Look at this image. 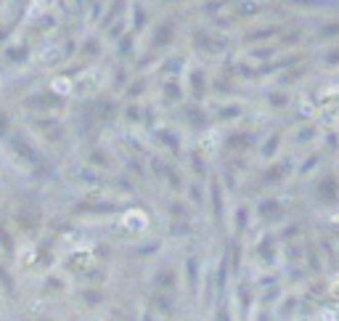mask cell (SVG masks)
<instances>
[{
	"label": "cell",
	"mask_w": 339,
	"mask_h": 321,
	"mask_svg": "<svg viewBox=\"0 0 339 321\" xmlns=\"http://www.w3.org/2000/svg\"><path fill=\"white\" fill-rule=\"evenodd\" d=\"M11 149H14L19 157H21V162H27L29 168H34V170H43L45 168V159L40 157V151L34 149L29 141L21 136V133H16V136H11Z\"/></svg>",
	"instance_id": "obj_1"
},
{
	"label": "cell",
	"mask_w": 339,
	"mask_h": 321,
	"mask_svg": "<svg viewBox=\"0 0 339 321\" xmlns=\"http://www.w3.org/2000/svg\"><path fill=\"white\" fill-rule=\"evenodd\" d=\"M24 106L27 109H58V106H64V96H58L53 90H40L34 96H27Z\"/></svg>",
	"instance_id": "obj_2"
},
{
	"label": "cell",
	"mask_w": 339,
	"mask_h": 321,
	"mask_svg": "<svg viewBox=\"0 0 339 321\" xmlns=\"http://www.w3.org/2000/svg\"><path fill=\"white\" fill-rule=\"evenodd\" d=\"M172 40H175V27L167 24V21L157 24L154 32H151V48H167Z\"/></svg>",
	"instance_id": "obj_3"
},
{
	"label": "cell",
	"mask_w": 339,
	"mask_h": 321,
	"mask_svg": "<svg viewBox=\"0 0 339 321\" xmlns=\"http://www.w3.org/2000/svg\"><path fill=\"white\" fill-rule=\"evenodd\" d=\"M90 106H93V114H96L98 122H111L117 117V104L111 99H98V101H93Z\"/></svg>",
	"instance_id": "obj_4"
},
{
	"label": "cell",
	"mask_w": 339,
	"mask_h": 321,
	"mask_svg": "<svg viewBox=\"0 0 339 321\" xmlns=\"http://www.w3.org/2000/svg\"><path fill=\"white\" fill-rule=\"evenodd\" d=\"M189 88H191V99L194 101H202V96H204V75L199 72V69H191Z\"/></svg>",
	"instance_id": "obj_5"
},
{
	"label": "cell",
	"mask_w": 339,
	"mask_h": 321,
	"mask_svg": "<svg viewBox=\"0 0 339 321\" xmlns=\"http://www.w3.org/2000/svg\"><path fill=\"white\" fill-rule=\"evenodd\" d=\"M154 284H157V290H162V292L172 290L175 287V273L170 268H159L157 276H154Z\"/></svg>",
	"instance_id": "obj_6"
},
{
	"label": "cell",
	"mask_w": 339,
	"mask_h": 321,
	"mask_svg": "<svg viewBox=\"0 0 339 321\" xmlns=\"http://www.w3.org/2000/svg\"><path fill=\"white\" fill-rule=\"evenodd\" d=\"M0 247H3V252L8 255V258H14V252H16V242H14V236H11V231H8V226L0 220Z\"/></svg>",
	"instance_id": "obj_7"
},
{
	"label": "cell",
	"mask_w": 339,
	"mask_h": 321,
	"mask_svg": "<svg viewBox=\"0 0 339 321\" xmlns=\"http://www.w3.org/2000/svg\"><path fill=\"white\" fill-rule=\"evenodd\" d=\"M157 144H159V146H165V149H170L172 154L180 149V144H178V136H175L172 130H159V133H157Z\"/></svg>",
	"instance_id": "obj_8"
},
{
	"label": "cell",
	"mask_w": 339,
	"mask_h": 321,
	"mask_svg": "<svg viewBox=\"0 0 339 321\" xmlns=\"http://www.w3.org/2000/svg\"><path fill=\"white\" fill-rule=\"evenodd\" d=\"M80 56H85V58H98V56H101V40H98V38H88L83 45H80Z\"/></svg>",
	"instance_id": "obj_9"
},
{
	"label": "cell",
	"mask_w": 339,
	"mask_h": 321,
	"mask_svg": "<svg viewBox=\"0 0 339 321\" xmlns=\"http://www.w3.org/2000/svg\"><path fill=\"white\" fill-rule=\"evenodd\" d=\"M146 24H148V14H146V8L135 3V6H133V32L138 35V32H141Z\"/></svg>",
	"instance_id": "obj_10"
},
{
	"label": "cell",
	"mask_w": 339,
	"mask_h": 321,
	"mask_svg": "<svg viewBox=\"0 0 339 321\" xmlns=\"http://www.w3.org/2000/svg\"><path fill=\"white\" fill-rule=\"evenodd\" d=\"M146 88H148V80H146V77H135L130 85L125 88V99H138Z\"/></svg>",
	"instance_id": "obj_11"
},
{
	"label": "cell",
	"mask_w": 339,
	"mask_h": 321,
	"mask_svg": "<svg viewBox=\"0 0 339 321\" xmlns=\"http://www.w3.org/2000/svg\"><path fill=\"white\" fill-rule=\"evenodd\" d=\"M88 162L93 165V168H111V157H109L103 149H93L90 157H88Z\"/></svg>",
	"instance_id": "obj_12"
},
{
	"label": "cell",
	"mask_w": 339,
	"mask_h": 321,
	"mask_svg": "<svg viewBox=\"0 0 339 321\" xmlns=\"http://www.w3.org/2000/svg\"><path fill=\"white\" fill-rule=\"evenodd\" d=\"M185 122H189L191 127H204L207 114L199 109V106H194V109H185Z\"/></svg>",
	"instance_id": "obj_13"
},
{
	"label": "cell",
	"mask_w": 339,
	"mask_h": 321,
	"mask_svg": "<svg viewBox=\"0 0 339 321\" xmlns=\"http://www.w3.org/2000/svg\"><path fill=\"white\" fill-rule=\"evenodd\" d=\"M0 290H3L6 295H14L16 290V284H14V276H11V271L0 263Z\"/></svg>",
	"instance_id": "obj_14"
},
{
	"label": "cell",
	"mask_w": 339,
	"mask_h": 321,
	"mask_svg": "<svg viewBox=\"0 0 339 321\" xmlns=\"http://www.w3.org/2000/svg\"><path fill=\"white\" fill-rule=\"evenodd\" d=\"M16 223H19V229H24L27 234L29 231H34V226H37V215H32V212H19V215H16Z\"/></svg>",
	"instance_id": "obj_15"
},
{
	"label": "cell",
	"mask_w": 339,
	"mask_h": 321,
	"mask_svg": "<svg viewBox=\"0 0 339 321\" xmlns=\"http://www.w3.org/2000/svg\"><path fill=\"white\" fill-rule=\"evenodd\" d=\"M165 101L167 104H178L180 101V85L175 80H170L167 85H165Z\"/></svg>",
	"instance_id": "obj_16"
},
{
	"label": "cell",
	"mask_w": 339,
	"mask_h": 321,
	"mask_svg": "<svg viewBox=\"0 0 339 321\" xmlns=\"http://www.w3.org/2000/svg\"><path fill=\"white\" fill-rule=\"evenodd\" d=\"M122 11H125V0H114L111 8H109V14H106V19H103L101 24H103V27H109L117 16H122Z\"/></svg>",
	"instance_id": "obj_17"
},
{
	"label": "cell",
	"mask_w": 339,
	"mask_h": 321,
	"mask_svg": "<svg viewBox=\"0 0 339 321\" xmlns=\"http://www.w3.org/2000/svg\"><path fill=\"white\" fill-rule=\"evenodd\" d=\"M8 58H11L14 64H27V58H29V48H27V45L11 48V51H8Z\"/></svg>",
	"instance_id": "obj_18"
},
{
	"label": "cell",
	"mask_w": 339,
	"mask_h": 321,
	"mask_svg": "<svg viewBox=\"0 0 339 321\" xmlns=\"http://www.w3.org/2000/svg\"><path fill=\"white\" fill-rule=\"evenodd\" d=\"M165 181H167V186L172 188V191H180V175H178V170H175L172 165L165 168Z\"/></svg>",
	"instance_id": "obj_19"
},
{
	"label": "cell",
	"mask_w": 339,
	"mask_h": 321,
	"mask_svg": "<svg viewBox=\"0 0 339 321\" xmlns=\"http://www.w3.org/2000/svg\"><path fill=\"white\" fill-rule=\"evenodd\" d=\"M185 276H189V284H194V287H196V276H199V263H196V258H189V260H185Z\"/></svg>",
	"instance_id": "obj_20"
},
{
	"label": "cell",
	"mask_w": 339,
	"mask_h": 321,
	"mask_svg": "<svg viewBox=\"0 0 339 321\" xmlns=\"http://www.w3.org/2000/svg\"><path fill=\"white\" fill-rule=\"evenodd\" d=\"M83 300H85L90 308H96V305L103 300V292H98V290H85V292H83Z\"/></svg>",
	"instance_id": "obj_21"
},
{
	"label": "cell",
	"mask_w": 339,
	"mask_h": 321,
	"mask_svg": "<svg viewBox=\"0 0 339 321\" xmlns=\"http://www.w3.org/2000/svg\"><path fill=\"white\" fill-rule=\"evenodd\" d=\"M151 305H154L157 311H162V313H172V303L167 300V297H162V295H154V300H151Z\"/></svg>",
	"instance_id": "obj_22"
},
{
	"label": "cell",
	"mask_w": 339,
	"mask_h": 321,
	"mask_svg": "<svg viewBox=\"0 0 339 321\" xmlns=\"http://www.w3.org/2000/svg\"><path fill=\"white\" fill-rule=\"evenodd\" d=\"M125 120H127V122H138V120H141V109H138L135 104H130V106L125 109Z\"/></svg>",
	"instance_id": "obj_23"
},
{
	"label": "cell",
	"mask_w": 339,
	"mask_h": 321,
	"mask_svg": "<svg viewBox=\"0 0 339 321\" xmlns=\"http://www.w3.org/2000/svg\"><path fill=\"white\" fill-rule=\"evenodd\" d=\"M8 130H11V117L8 112H0V138H6Z\"/></svg>",
	"instance_id": "obj_24"
},
{
	"label": "cell",
	"mask_w": 339,
	"mask_h": 321,
	"mask_svg": "<svg viewBox=\"0 0 339 321\" xmlns=\"http://www.w3.org/2000/svg\"><path fill=\"white\" fill-rule=\"evenodd\" d=\"M157 249H159V242H151V244H143L138 249V255H151V252H157Z\"/></svg>",
	"instance_id": "obj_25"
},
{
	"label": "cell",
	"mask_w": 339,
	"mask_h": 321,
	"mask_svg": "<svg viewBox=\"0 0 339 321\" xmlns=\"http://www.w3.org/2000/svg\"><path fill=\"white\" fill-rule=\"evenodd\" d=\"M130 48H133V35H130V38H122V40H120V53L130 51Z\"/></svg>",
	"instance_id": "obj_26"
},
{
	"label": "cell",
	"mask_w": 339,
	"mask_h": 321,
	"mask_svg": "<svg viewBox=\"0 0 339 321\" xmlns=\"http://www.w3.org/2000/svg\"><path fill=\"white\" fill-rule=\"evenodd\" d=\"M114 77H117V80H114V85H117V88H122V85H125V80H127V77H125V69H117V75H114Z\"/></svg>",
	"instance_id": "obj_27"
},
{
	"label": "cell",
	"mask_w": 339,
	"mask_h": 321,
	"mask_svg": "<svg viewBox=\"0 0 339 321\" xmlns=\"http://www.w3.org/2000/svg\"><path fill=\"white\" fill-rule=\"evenodd\" d=\"M45 287H48L51 292H58V287H61V281H58V279H48V281H45Z\"/></svg>",
	"instance_id": "obj_28"
},
{
	"label": "cell",
	"mask_w": 339,
	"mask_h": 321,
	"mask_svg": "<svg viewBox=\"0 0 339 321\" xmlns=\"http://www.w3.org/2000/svg\"><path fill=\"white\" fill-rule=\"evenodd\" d=\"M8 38V27H0V43H3Z\"/></svg>",
	"instance_id": "obj_29"
},
{
	"label": "cell",
	"mask_w": 339,
	"mask_h": 321,
	"mask_svg": "<svg viewBox=\"0 0 339 321\" xmlns=\"http://www.w3.org/2000/svg\"><path fill=\"white\" fill-rule=\"evenodd\" d=\"M74 3H77V6H83V0H74Z\"/></svg>",
	"instance_id": "obj_30"
}]
</instances>
